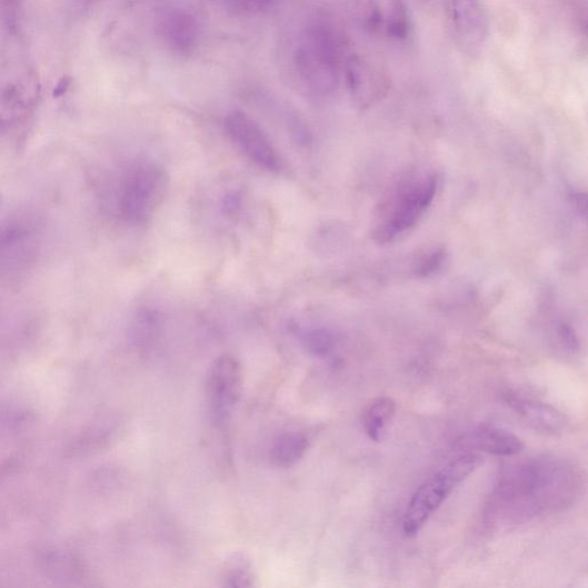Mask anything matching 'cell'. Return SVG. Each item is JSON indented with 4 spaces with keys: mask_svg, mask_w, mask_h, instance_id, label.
Returning <instances> with one entry per match:
<instances>
[{
    "mask_svg": "<svg viewBox=\"0 0 588 588\" xmlns=\"http://www.w3.org/2000/svg\"><path fill=\"white\" fill-rule=\"evenodd\" d=\"M575 472L569 465L555 459H538L508 470L497 488L502 508L521 514L560 505L575 486Z\"/></svg>",
    "mask_w": 588,
    "mask_h": 588,
    "instance_id": "6da1fadb",
    "label": "cell"
},
{
    "mask_svg": "<svg viewBox=\"0 0 588 588\" xmlns=\"http://www.w3.org/2000/svg\"><path fill=\"white\" fill-rule=\"evenodd\" d=\"M341 43L337 31L328 23L316 22L302 33L293 62L302 86L319 94L336 91L339 83Z\"/></svg>",
    "mask_w": 588,
    "mask_h": 588,
    "instance_id": "7a4b0ae2",
    "label": "cell"
},
{
    "mask_svg": "<svg viewBox=\"0 0 588 588\" xmlns=\"http://www.w3.org/2000/svg\"><path fill=\"white\" fill-rule=\"evenodd\" d=\"M439 177L429 175L405 182L383 207L375 226L373 238L379 245H389L417 226L430 209L438 192Z\"/></svg>",
    "mask_w": 588,
    "mask_h": 588,
    "instance_id": "3957f363",
    "label": "cell"
},
{
    "mask_svg": "<svg viewBox=\"0 0 588 588\" xmlns=\"http://www.w3.org/2000/svg\"><path fill=\"white\" fill-rule=\"evenodd\" d=\"M480 461L481 458L476 455L462 456L423 482L412 495L406 509L402 520L405 536H417L447 498L471 476Z\"/></svg>",
    "mask_w": 588,
    "mask_h": 588,
    "instance_id": "277c9868",
    "label": "cell"
},
{
    "mask_svg": "<svg viewBox=\"0 0 588 588\" xmlns=\"http://www.w3.org/2000/svg\"><path fill=\"white\" fill-rule=\"evenodd\" d=\"M40 76L23 59L0 64V129L23 121L37 108L41 97Z\"/></svg>",
    "mask_w": 588,
    "mask_h": 588,
    "instance_id": "5b68a950",
    "label": "cell"
},
{
    "mask_svg": "<svg viewBox=\"0 0 588 588\" xmlns=\"http://www.w3.org/2000/svg\"><path fill=\"white\" fill-rule=\"evenodd\" d=\"M168 188L169 177L160 165L138 166L122 186L120 196L122 217L132 225L149 221L162 205Z\"/></svg>",
    "mask_w": 588,
    "mask_h": 588,
    "instance_id": "8992f818",
    "label": "cell"
},
{
    "mask_svg": "<svg viewBox=\"0 0 588 588\" xmlns=\"http://www.w3.org/2000/svg\"><path fill=\"white\" fill-rule=\"evenodd\" d=\"M243 390V373L238 360L225 355L211 367L207 379V398L211 417L217 425L226 423Z\"/></svg>",
    "mask_w": 588,
    "mask_h": 588,
    "instance_id": "52a82bcc",
    "label": "cell"
},
{
    "mask_svg": "<svg viewBox=\"0 0 588 588\" xmlns=\"http://www.w3.org/2000/svg\"><path fill=\"white\" fill-rule=\"evenodd\" d=\"M226 129L236 146L255 163L269 171L281 169V159L263 129L248 114L232 112L226 119Z\"/></svg>",
    "mask_w": 588,
    "mask_h": 588,
    "instance_id": "ba28073f",
    "label": "cell"
},
{
    "mask_svg": "<svg viewBox=\"0 0 588 588\" xmlns=\"http://www.w3.org/2000/svg\"><path fill=\"white\" fill-rule=\"evenodd\" d=\"M345 72L349 90L360 109L370 108L388 93L390 80L383 69L359 56L348 59Z\"/></svg>",
    "mask_w": 588,
    "mask_h": 588,
    "instance_id": "9c48e42d",
    "label": "cell"
},
{
    "mask_svg": "<svg viewBox=\"0 0 588 588\" xmlns=\"http://www.w3.org/2000/svg\"><path fill=\"white\" fill-rule=\"evenodd\" d=\"M158 37L161 43L178 56L192 54L200 39L197 18L188 10L170 8L161 12L157 20Z\"/></svg>",
    "mask_w": 588,
    "mask_h": 588,
    "instance_id": "30bf717a",
    "label": "cell"
},
{
    "mask_svg": "<svg viewBox=\"0 0 588 588\" xmlns=\"http://www.w3.org/2000/svg\"><path fill=\"white\" fill-rule=\"evenodd\" d=\"M37 243V229L29 222L12 220L0 225V276L27 262Z\"/></svg>",
    "mask_w": 588,
    "mask_h": 588,
    "instance_id": "8fae6325",
    "label": "cell"
},
{
    "mask_svg": "<svg viewBox=\"0 0 588 588\" xmlns=\"http://www.w3.org/2000/svg\"><path fill=\"white\" fill-rule=\"evenodd\" d=\"M451 14L461 44L477 49L486 42L489 22L480 0H451Z\"/></svg>",
    "mask_w": 588,
    "mask_h": 588,
    "instance_id": "7c38bea8",
    "label": "cell"
},
{
    "mask_svg": "<svg viewBox=\"0 0 588 588\" xmlns=\"http://www.w3.org/2000/svg\"><path fill=\"white\" fill-rule=\"evenodd\" d=\"M506 402L518 417L539 432L556 435L564 431L567 426L565 415L548 403L517 395H508Z\"/></svg>",
    "mask_w": 588,
    "mask_h": 588,
    "instance_id": "4fadbf2b",
    "label": "cell"
},
{
    "mask_svg": "<svg viewBox=\"0 0 588 588\" xmlns=\"http://www.w3.org/2000/svg\"><path fill=\"white\" fill-rule=\"evenodd\" d=\"M464 447L498 457L521 455L526 445L512 432L498 427H479L465 435L460 441Z\"/></svg>",
    "mask_w": 588,
    "mask_h": 588,
    "instance_id": "5bb4252c",
    "label": "cell"
},
{
    "mask_svg": "<svg viewBox=\"0 0 588 588\" xmlns=\"http://www.w3.org/2000/svg\"><path fill=\"white\" fill-rule=\"evenodd\" d=\"M396 402L388 397H380L370 402L362 415V426L366 435L373 441L385 439L396 415Z\"/></svg>",
    "mask_w": 588,
    "mask_h": 588,
    "instance_id": "9a60e30c",
    "label": "cell"
},
{
    "mask_svg": "<svg viewBox=\"0 0 588 588\" xmlns=\"http://www.w3.org/2000/svg\"><path fill=\"white\" fill-rule=\"evenodd\" d=\"M308 438L300 432H286L276 439L272 449V461L279 467L288 468L296 465L305 456Z\"/></svg>",
    "mask_w": 588,
    "mask_h": 588,
    "instance_id": "2e32d148",
    "label": "cell"
},
{
    "mask_svg": "<svg viewBox=\"0 0 588 588\" xmlns=\"http://www.w3.org/2000/svg\"><path fill=\"white\" fill-rule=\"evenodd\" d=\"M42 562L53 578L78 579L82 568L80 562L71 555L62 550H48L44 552Z\"/></svg>",
    "mask_w": 588,
    "mask_h": 588,
    "instance_id": "e0dca14e",
    "label": "cell"
},
{
    "mask_svg": "<svg viewBox=\"0 0 588 588\" xmlns=\"http://www.w3.org/2000/svg\"><path fill=\"white\" fill-rule=\"evenodd\" d=\"M383 26L393 40H405L409 33V20L402 0H393L388 17L383 16Z\"/></svg>",
    "mask_w": 588,
    "mask_h": 588,
    "instance_id": "ac0fdd59",
    "label": "cell"
},
{
    "mask_svg": "<svg viewBox=\"0 0 588 588\" xmlns=\"http://www.w3.org/2000/svg\"><path fill=\"white\" fill-rule=\"evenodd\" d=\"M223 580L228 587H252L255 574L251 564L243 557L233 558L226 567Z\"/></svg>",
    "mask_w": 588,
    "mask_h": 588,
    "instance_id": "d6986e66",
    "label": "cell"
},
{
    "mask_svg": "<svg viewBox=\"0 0 588 588\" xmlns=\"http://www.w3.org/2000/svg\"><path fill=\"white\" fill-rule=\"evenodd\" d=\"M552 337H555L557 350L567 358L575 357L580 352L579 336L570 323L566 321L558 322L555 331H552Z\"/></svg>",
    "mask_w": 588,
    "mask_h": 588,
    "instance_id": "ffe728a7",
    "label": "cell"
},
{
    "mask_svg": "<svg viewBox=\"0 0 588 588\" xmlns=\"http://www.w3.org/2000/svg\"><path fill=\"white\" fill-rule=\"evenodd\" d=\"M307 350L318 357H329L336 349L333 335L325 329L309 331L303 337Z\"/></svg>",
    "mask_w": 588,
    "mask_h": 588,
    "instance_id": "44dd1931",
    "label": "cell"
},
{
    "mask_svg": "<svg viewBox=\"0 0 588 588\" xmlns=\"http://www.w3.org/2000/svg\"><path fill=\"white\" fill-rule=\"evenodd\" d=\"M21 0H0V24L16 33L20 27Z\"/></svg>",
    "mask_w": 588,
    "mask_h": 588,
    "instance_id": "7402d4cb",
    "label": "cell"
},
{
    "mask_svg": "<svg viewBox=\"0 0 588 588\" xmlns=\"http://www.w3.org/2000/svg\"><path fill=\"white\" fill-rule=\"evenodd\" d=\"M445 260L446 253L442 250L431 251L418 261L413 268V273L420 279L429 278L442 267Z\"/></svg>",
    "mask_w": 588,
    "mask_h": 588,
    "instance_id": "603a6c76",
    "label": "cell"
},
{
    "mask_svg": "<svg viewBox=\"0 0 588 588\" xmlns=\"http://www.w3.org/2000/svg\"><path fill=\"white\" fill-rule=\"evenodd\" d=\"M223 2L241 12H261L271 7L275 0H223Z\"/></svg>",
    "mask_w": 588,
    "mask_h": 588,
    "instance_id": "cb8c5ba5",
    "label": "cell"
},
{
    "mask_svg": "<svg viewBox=\"0 0 588 588\" xmlns=\"http://www.w3.org/2000/svg\"><path fill=\"white\" fill-rule=\"evenodd\" d=\"M84 2H92V0H84Z\"/></svg>",
    "mask_w": 588,
    "mask_h": 588,
    "instance_id": "d4e9b609",
    "label": "cell"
}]
</instances>
